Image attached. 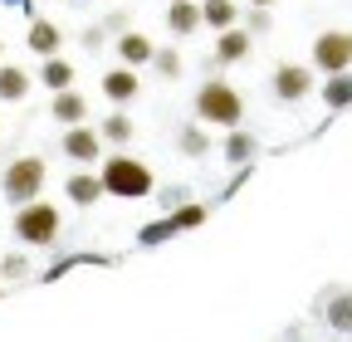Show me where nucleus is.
Returning <instances> with one entry per match:
<instances>
[{"mask_svg": "<svg viewBox=\"0 0 352 342\" xmlns=\"http://www.w3.org/2000/svg\"><path fill=\"white\" fill-rule=\"evenodd\" d=\"M196 117L201 122H215V127H240V117H245L240 89L226 83V78H206L201 89H196Z\"/></svg>", "mask_w": 352, "mask_h": 342, "instance_id": "1", "label": "nucleus"}, {"mask_svg": "<svg viewBox=\"0 0 352 342\" xmlns=\"http://www.w3.org/2000/svg\"><path fill=\"white\" fill-rule=\"evenodd\" d=\"M98 181H103V196H122V201H147L152 196V171L138 157H108Z\"/></svg>", "mask_w": 352, "mask_h": 342, "instance_id": "2", "label": "nucleus"}, {"mask_svg": "<svg viewBox=\"0 0 352 342\" xmlns=\"http://www.w3.org/2000/svg\"><path fill=\"white\" fill-rule=\"evenodd\" d=\"M59 230H64V220H59V210L50 205V201H25L20 205V216H15V235L25 240V244H54L59 240Z\"/></svg>", "mask_w": 352, "mask_h": 342, "instance_id": "3", "label": "nucleus"}, {"mask_svg": "<svg viewBox=\"0 0 352 342\" xmlns=\"http://www.w3.org/2000/svg\"><path fill=\"white\" fill-rule=\"evenodd\" d=\"M44 161L39 157H15L10 166H6V176H0V186H6V196H10V205H25V201H34L39 191H44Z\"/></svg>", "mask_w": 352, "mask_h": 342, "instance_id": "4", "label": "nucleus"}, {"mask_svg": "<svg viewBox=\"0 0 352 342\" xmlns=\"http://www.w3.org/2000/svg\"><path fill=\"white\" fill-rule=\"evenodd\" d=\"M314 69L318 73H342L352 69V30H328L314 39Z\"/></svg>", "mask_w": 352, "mask_h": 342, "instance_id": "5", "label": "nucleus"}, {"mask_svg": "<svg viewBox=\"0 0 352 342\" xmlns=\"http://www.w3.org/2000/svg\"><path fill=\"white\" fill-rule=\"evenodd\" d=\"M308 93H314V69H303V64H279L274 69V98L298 103Z\"/></svg>", "mask_w": 352, "mask_h": 342, "instance_id": "6", "label": "nucleus"}, {"mask_svg": "<svg viewBox=\"0 0 352 342\" xmlns=\"http://www.w3.org/2000/svg\"><path fill=\"white\" fill-rule=\"evenodd\" d=\"M98 152H103V137L94 133V127H83V122H74L69 133H64V157H69V161L88 166V161H94Z\"/></svg>", "mask_w": 352, "mask_h": 342, "instance_id": "7", "label": "nucleus"}, {"mask_svg": "<svg viewBox=\"0 0 352 342\" xmlns=\"http://www.w3.org/2000/svg\"><path fill=\"white\" fill-rule=\"evenodd\" d=\"M250 59V30L230 25V30H220L215 39V64H245Z\"/></svg>", "mask_w": 352, "mask_h": 342, "instance_id": "8", "label": "nucleus"}, {"mask_svg": "<svg viewBox=\"0 0 352 342\" xmlns=\"http://www.w3.org/2000/svg\"><path fill=\"white\" fill-rule=\"evenodd\" d=\"M166 30L171 34H196L201 30V5L196 0H166Z\"/></svg>", "mask_w": 352, "mask_h": 342, "instance_id": "9", "label": "nucleus"}, {"mask_svg": "<svg viewBox=\"0 0 352 342\" xmlns=\"http://www.w3.org/2000/svg\"><path fill=\"white\" fill-rule=\"evenodd\" d=\"M25 45H30L39 59H50V54H59L64 34H59V25H54V20H34V25H30V34H25Z\"/></svg>", "mask_w": 352, "mask_h": 342, "instance_id": "10", "label": "nucleus"}, {"mask_svg": "<svg viewBox=\"0 0 352 342\" xmlns=\"http://www.w3.org/2000/svg\"><path fill=\"white\" fill-rule=\"evenodd\" d=\"M152 49H157V45H152L147 34H138V30H122V34H118V54H122V64H127V69L152 64Z\"/></svg>", "mask_w": 352, "mask_h": 342, "instance_id": "11", "label": "nucleus"}, {"mask_svg": "<svg viewBox=\"0 0 352 342\" xmlns=\"http://www.w3.org/2000/svg\"><path fill=\"white\" fill-rule=\"evenodd\" d=\"M30 73L20 69V64H0V98H6V103H20L25 93H30Z\"/></svg>", "mask_w": 352, "mask_h": 342, "instance_id": "12", "label": "nucleus"}, {"mask_svg": "<svg viewBox=\"0 0 352 342\" xmlns=\"http://www.w3.org/2000/svg\"><path fill=\"white\" fill-rule=\"evenodd\" d=\"M103 93H108L113 103H132V98H138V73H132V69L103 73Z\"/></svg>", "mask_w": 352, "mask_h": 342, "instance_id": "13", "label": "nucleus"}, {"mask_svg": "<svg viewBox=\"0 0 352 342\" xmlns=\"http://www.w3.org/2000/svg\"><path fill=\"white\" fill-rule=\"evenodd\" d=\"M235 20H240V5H235V0H206V5H201V25H210L215 34L230 30Z\"/></svg>", "mask_w": 352, "mask_h": 342, "instance_id": "14", "label": "nucleus"}, {"mask_svg": "<svg viewBox=\"0 0 352 342\" xmlns=\"http://www.w3.org/2000/svg\"><path fill=\"white\" fill-rule=\"evenodd\" d=\"M39 83H44L50 93H64L69 83H74V64L59 59V54H50V59H44V69H39Z\"/></svg>", "mask_w": 352, "mask_h": 342, "instance_id": "15", "label": "nucleus"}, {"mask_svg": "<svg viewBox=\"0 0 352 342\" xmlns=\"http://www.w3.org/2000/svg\"><path fill=\"white\" fill-rule=\"evenodd\" d=\"M64 191H69L74 205H94V201L103 196V181H98V176H88V171H74V176L64 181Z\"/></svg>", "mask_w": 352, "mask_h": 342, "instance_id": "16", "label": "nucleus"}, {"mask_svg": "<svg viewBox=\"0 0 352 342\" xmlns=\"http://www.w3.org/2000/svg\"><path fill=\"white\" fill-rule=\"evenodd\" d=\"M50 117H54V122H64V127H74V122H83V117H88V103H83L78 93H69V89H64V93H54Z\"/></svg>", "mask_w": 352, "mask_h": 342, "instance_id": "17", "label": "nucleus"}, {"mask_svg": "<svg viewBox=\"0 0 352 342\" xmlns=\"http://www.w3.org/2000/svg\"><path fill=\"white\" fill-rule=\"evenodd\" d=\"M323 103H328V108H352V69L328 73V83H323Z\"/></svg>", "mask_w": 352, "mask_h": 342, "instance_id": "18", "label": "nucleus"}, {"mask_svg": "<svg viewBox=\"0 0 352 342\" xmlns=\"http://www.w3.org/2000/svg\"><path fill=\"white\" fill-rule=\"evenodd\" d=\"M323 318H328V328L352 332V293H333V298H328V308H323Z\"/></svg>", "mask_w": 352, "mask_h": 342, "instance_id": "19", "label": "nucleus"}, {"mask_svg": "<svg viewBox=\"0 0 352 342\" xmlns=\"http://www.w3.org/2000/svg\"><path fill=\"white\" fill-rule=\"evenodd\" d=\"M98 137H103V142H118V147H122V142H132V117H127V113H113V117H103Z\"/></svg>", "mask_w": 352, "mask_h": 342, "instance_id": "20", "label": "nucleus"}, {"mask_svg": "<svg viewBox=\"0 0 352 342\" xmlns=\"http://www.w3.org/2000/svg\"><path fill=\"white\" fill-rule=\"evenodd\" d=\"M152 69L162 78H176V73H182V54H176V49H152Z\"/></svg>", "mask_w": 352, "mask_h": 342, "instance_id": "21", "label": "nucleus"}, {"mask_svg": "<svg viewBox=\"0 0 352 342\" xmlns=\"http://www.w3.org/2000/svg\"><path fill=\"white\" fill-rule=\"evenodd\" d=\"M201 220H206V205H182V210L171 216V225H176V230H196Z\"/></svg>", "mask_w": 352, "mask_h": 342, "instance_id": "22", "label": "nucleus"}, {"mask_svg": "<svg viewBox=\"0 0 352 342\" xmlns=\"http://www.w3.org/2000/svg\"><path fill=\"white\" fill-rule=\"evenodd\" d=\"M206 147H210V137L201 133V127H186V133H182V152H186V157H201Z\"/></svg>", "mask_w": 352, "mask_h": 342, "instance_id": "23", "label": "nucleus"}, {"mask_svg": "<svg viewBox=\"0 0 352 342\" xmlns=\"http://www.w3.org/2000/svg\"><path fill=\"white\" fill-rule=\"evenodd\" d=\"M171 235H182V230H176V225H171V216H166V220H157V225H147V230H142V244H162V240H171Z\"/></svg>", "mask_w": 352, "mask_h": 342, "instance_id": "24", "label": "nucleus"}, {"mask_svg": "<svg viewBox=\"0 0 352 342\" xmlns=\"http://www.w3.org/2000/svg\"><path fill=\"white\" fill-rule=\"evenodd\" d=\"M250 152H254V142H250L245 133H230V142H226V157H230V161H250Z\"/></svg>", "mask_w": 352, "mask_h": 342, "instance_id": "25", "label": "nucleus"}, {"mask_svg": "<svg viewBox=\"0 0 352 342\" xmlns=\"http://www.w3.org/2000/svg\"><path fill=\"white\" fill-rule=\"evenodd\" d=\"M270 30V5H250V34H264Z\"/></svg>", "mask_w": 352, "mask_h": 342, "instance_id": "26", "label": "nucleus"}, {"mask_svg": "<svg viewBox=\"0 0 352 342\" xmlns=\"http://www.w3.org/2000/svg\"><path fill=\"white\" fill-rule=\"evenodd\" d=\"M250 5H274V0H250Z\"/></svg>", "mask_w": 352, "mask_h": 342, "instance_id": "27", "label": "nucleus"}, {"mask_svg": "<svg viewBox=\"0 0 352 342\" xmlns=\"http://www.w3.org/2000/svg\"><path fill=\"white\" fill-rule=\"evenodd\" d=\"M0 54H6V39H0Z\"/></svg>", "mask_w": 352, "mask_h": 342, "instance_id": "28", "label": "nucleus"}]
</instances>
